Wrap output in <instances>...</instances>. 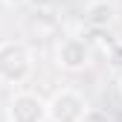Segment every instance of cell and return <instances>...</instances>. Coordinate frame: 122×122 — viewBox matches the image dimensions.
<instances>
[{"instance_id":"9c48e42d","label":"cell","mask_w":122,"mask_h":122,"mask_svg":"<svg viewBox=\"0 0 122 122\" xmlns=\"http://www.w3.org/2000/svg\"><path fill=\"white\" fill-rule=\"evenodd\" d=\"M119 90H122V73H119Z\"/></svg>"},{"instance_id":"6da1fadb","label":"cell","mask_w":122,"mask_h":122,"mask_svg":"<svg viewBox=\"0 0 122 122\" xmlns=\"http://www.w3.org/2000/svg\"><path fill=\"white\" fill-rule=\"evenodd\" d=\"M32 73V55L20 41H0V84H23Z\"/></svg>"},{"instance_id":"52a82bcc","label":"cell","mask_w":122,"mask_h":122,"mask_svg":"<svg viewBox=\"0 0 122 122\" xmlns=\"http://www.w3.org/2000/svg\"><path fill=\"white\" fill-rule=\"evenodd\" d=\"M111 61H113V67H119V73H122V47L111 50Z\"/></svg>"},{"instance_id":"5b68a950","label":"cell","mask_w":122,"mask_h":122,"mask_svg":"<svg viewBox=\"0 0 122 122\" xmlns=\"http://www.w3.org/2000/svg\"><path fill=\"white\" fill-rule=\"evenodd\" d=\"M113 6L108 3V0H93L87 9H84V23L93 29V32H102V29H108L113 23Z\"/></svg>"},{"instance_id":"ba28073f","label":"cell","mask_w":122,"mask_h":122,"mask_svg":"<svg viewBox=\"0 0 122 122\" xmlns=\"http://www.w3.org/2000/svg\"><path fill=\"white\" fill-rule=\"evenodd\" d=\"M6 6H18V3H23V0H3Z\"/></svg>"},{"instance_id":"3957f363","label":"cell","mask_w":122,"mask_h":122,"mask_svg":"<svg viewBox=\"0 0 122 122\" xmlns=\"http://www.w3.org/2000/svg\"><path fill=\"white\" fill-rule=\"evenodd\" d=\"M47 116V102L41 96L29 93V90H20L15 93L9 102V122H44Z\"/></svg>"},{"instance_id":"277c9868","label":"cell","mask_w":122,"mask_h":122,"mask_svg":"<svg viewBox=\"0 0 122 122\" xmlns=\"http://www.w3.org/2000/svg\"><path fill=\"white\" fill-rule=\"evenodd\" d=\"M55 58H58V64L64 70H84L87 61H90V47L81 38H64L58 44Z\"/></svg>"},{"instance_id":"7a4b0ae2","label":"cell","mask_w":122,"mask_h":122,"mask_svg":"<svg viewBox=\"0 0 122 122\" xmlns=\"http://www.w3.org/2000/svg\"><path fill=\"white\" fill-rule=\"evenodd\" d=\"M87 102L81 93H76V90L64 87V90H58V93L47 102V116L50 122H81L84 113H87Z\"/></svg>"},{"instance_id":"8992f818","label":"cell","mask_w":122,"mask_h":122,"mask_svg":"<svg viewBox=\"0 0 122 122\" xmlns=\"http://www.w3.org/2000/svg\"><path fill=\"white\" fill-rule=\"evenodd\" d=\"M81 122H113L108 113H105V111H93V108H90L87 113H84V119Z\"/></svg>"}]
</instances>
